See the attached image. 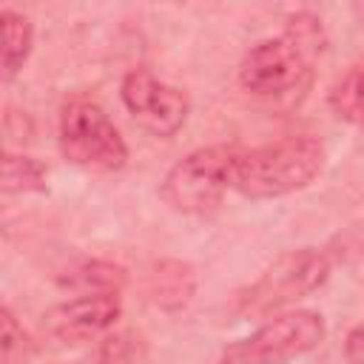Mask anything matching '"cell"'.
I'll list each match as a JSON object with an SVG mask.
<instances>
[{"label":"cell","instance_id":"cell-1","mask_svg":"<svg viewBox=\"0 0 364 364\" xmlns=\"http://www.w3.org/2000/svg\"><path fill=\"white\" fill-rule=\"evenodd\" d=\"M324 142L313 134H293L242 151L233 171V191L247 199H276L307 188L324 168Z\"/></svg>","mask_w":364,"mask_h":364},{"label":"cell","instance_id":"cell-2","mask_svg":"<svg viewBox=\"0 0 364 364\" xmlns=\"http://www.w3.org/2000/svg\"><path fill=\"white\" fill-rule=\"evenodd\" d=\"M63 156L85 171L114 173L128 162V145L105 114V108L88 97H74L60 108L57 128Z\"/></svg>","mask_w":364,"mask_h":364},{"label":"cell","instance_id":"cell-3","mask_svg":"<svg viewBox=\"0 0 364 364\" xmlns=\"http://www.w3.org/2000/svg\"><path fill=\"white\" fill-rule=\"evenodd\" d=\"M242 148L208 145L182 156L162 179L159 196L179 213H208L233 188V171Z\"/></svg>","mask_w":364,"mask_h":364},{"label":"cell","instance_id":"cell-4","mask_svg":"<svg viewBox=\"0 0 364 364\" xmlns=\"http://www.w3.org/2000/svg\"><path fill=\"white\" fill-rule=\"evenodd\" d=\"M330 276V259L316 247H299L282 253L253 284L236 293L233 313L267 316L276 307L293 304L318 290Z\"/></svg>","mask_w":364,"mask_h":364},{"label":"cell","instance_id":"cell-5","mask_svg":"<svg viewBox=\"0 0 364 364\" xmlns=\"http://www.w3.org/2000/svg\"><path fill=\"white\" fill-rule=\"evenodd\" d=\"M327 336V324L316 310H290L264 321L247 338L225 350L228 364H287L316 350Z\"/></svg>","mask_w":364,"mask_h":364},{"label":"cell","instance_id":"cell-6","mask_svg":"<svg viewBox=\"0 0 364 364\" xmlns=\"http://www.w3.org/2000/svg\"><path fill=\"white\" fill-rule=\"evenodd\" d=\"M313 57L290 37H267L250 46L239 63V85L253 97H284L304 88Z\"/></svg>","mask_w":364,"mask_h":364},{"label":"cell","instance_id":"cell-7","mask_svg":"<svg viewBox=\"0 0 364 364\" xmlns=\"http://www.w3.org/2000/svg\"><path fill=\"white\" fill-rule=\"evenodd\" d=\"M119 97L134 122L154 136H173L185 125L191 111L188 94L154 77L148 68H131L122 77Z\"/></svg>","mask_w":364,"mask_h":364},{"label":"cell","instance_id":"cell-8","mask_svg":"<svg viewBox=\"0 0 364 364\" xmlns=\"http://www.w3.org/2000/svg\"><path fill=\"white\" fill-rule=\"evenodd\" d=\"M119 313H122V304L117 293H85L51 307L43 316V327L51 338L77 344L111 330Z\"/></svg>","mask_w":364,"mask_h":364},{"label":"cell","instance_id":"cell-9","mask_svg":"<svg viewBox=\"0 0 364 364\" xmlns=\"http://www.w3.org/2000/svg\"><path fill=\"white\" fill-rule=\"evenodd\" d=\"M196 290V279L191 264L176 262V259H165L159 264H154L151 276H148V293L154 299V304H159L162 310H179L191 301Z\"/></svg>","mask_w":364,"mask_h":364},{"label":"cell","instance_id":"cell-10","mask_svg":"<svg viewBox=\"0 0 364 364\" xmlns=\"http://www.w3.org/2000/svg\"><path fill=\"white\" fill-rule=\"evenodd\" d=\"M0 34H3V54H0V68H3V82L14 80L23 63L31 54L34 43V28L31 20L14 9H0Z\"/></svg>","mask_w":364,"mask_h":364},{"label":"cell","instance_id":"cell-11","mask_svg":"<svg viewBox=\"0 0 364 364\" xmlns=\"http://www.w3.org/2000/svg\"><path fill=\"white\" fill-rule=\"evenodd\" d=\"M60 284L77 290L80 296L85 293H119L125 284V270L114 262H102V259H91V262H80L77 267H71Z\"/></svg>","mask_w":364,"mask_h":364},{"label":"cell","instance_id":"cell-12","mask_svg":"<svg viewBox=\"0 0 364 364\" xmlns=\"http://www.w3.org/2000/svg\"><path fill=\"white\" fill-rule=\"evenodd\" d=\"M48 168L26 154H3V171H0V188L3 193H43L48 185Z\"/></svg>","mask_w":364,"mask_h":364},{"label":"cell","instance_id":"cell-13","mask_svg":"<svg viewBox=\"0 0 364 364\" xmlns=\"http://www.w3.org/2000/svg\"><path fill=\"white\" fill-rule=\"evenodd\" d=\"M327 105L341 122L364 128V68H353L336 80L327 94Z\"/></svg>","mask_w":364,"mask_h":364},{"label":"cell","instance_id":"cell-14","mask_svg":"<svg viewBox=\"0 0 364 364\" xmlns=\"http://www.w3.org/2000/svg\"><path fill=\"white\" fill-rule=\"evenodd\" d=\"M148 358H151V350L142 333L117 330L97 344L91 364H148Z\"/></svg>","mask_w":364,"mask_h":364},{"label":"cell","instance_id":"cell-15","mask_svg":"<svg viewBox=\"0 0 364 364\" xmlns=\"http://www.w3.org/2000/svg\"><path fill=\"white\" fill-rule=\"evenodd\" d=\"M0 358L3 364H31L34 358V341L9 307L0 310Z\"/></svg>","mask_w":364,"mask_h":364},{"label":"cell","instance_id":"cell-16","mask_svg":"<svg viewBox=\"0 0 364 364\" xmlns=\"http://www.w3.org/2000/svg\"><path fill=\"white\" fill-rule=\"evenodd\" d=\"M284 34H290L313 60L324 51V28H321V20L310 11H296L287 17V26H284Z\"/></svg>","mask_w":364,"mask_h":364},{"label":"cell","instance_id":"cell-17","mask_svg":"<svg viewBox=\"0 0 364 364\" xmlns=\"http://www.w3.org/2000/svg\"><path fill=\"white\" fill-rule=\"evenodd\" d=\"M347 358L350 364H364V321L347 336Z\"/></svg>","mask_w":364,"mask_h":364}]
</instances>
